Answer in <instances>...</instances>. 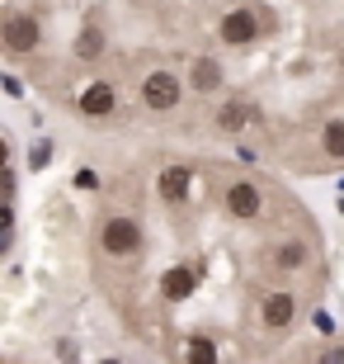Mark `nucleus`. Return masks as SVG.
I'll use <instances>...</instances> for the list:
<instances>
[{"instance_id":"obj_1","label":"nucleus","mask_w":344,"mask_h":364,"mask_svg":"<svg viewBox=\"0 0 344 364\" xmlns=\"http://www.w3.org/2000/svg\"><path fill=\"white\" fill-rule=\"evenodd\" d=\"M99 246H104L109 256H133L137 246H142V228H137L133 218H109L104 232H99Z\"/></svg>"},{"instance_id":"obj_2","label":"nucleus","mask_w":344,"mask_h":364,"mask_svg":"<svg viewBox=\"0 0 344 364\" xmlns=\"http://www.w3.org/2000/svg\"><path fill=\"white\" fill-rule=\"evenodd\" d=\"M0 38H5V48H10V53H33V48H38V38H43V24L33 19V14H5Z\"/></svg>"},{"instance_id":"obj_3","label":"nucleus","mask_w":344,"mask_h":364,"mask_svg":"<svg viewBox=\"0 0 344 364\" xmlns=\"http://www.w3.org/2000/svg\"><path fill=\"white\" fill-rule=\"evenodd\" d=\"M142 105L151 109V114H165V109L179 105V81H174L170 71H151L142 81Z\"/></svg>"},{"instance_id":"obj_4","label":"nucleus","mask_w":344,"mask_h":364,"mask_svg":"<svg viewBox=\"0 0 344 364\" xmlns=\"http://www.w3.org/2000/svg\"><path fill=\"white\" fill-rule=\"evenodd\" d=\"M113 109H118V90L109 81L85 85V95H80V114H85V119H109Z\"/></svg>"},{"instance_id":"obj_5","label":"nucleus","mask_w":344,"mask_h":364,"mask_svg":"<svg viewBox=\"0 0 344 364\" xmlns=\"http://www.w3.org/2000/svg\"><path fill=\"white\" fill-rule=\"evenodd\" d=\"M292 317H297V298L292 294H269L265 303H260V322H265L269 331H283Z\"/></svg>"},{"instance_id":"obj_6","label":"nucleus","mask_w":344,"mask_h":364,"mask_svg":"<svg viewBox=\"0 0 344 364\" xmlns=\"http://www.w3.org/2000/svg\"><path fill=\"white\" fill-rule=\"evenodd\" d=\"M260 208H265V199H260V189H255L250 180H240V185L226 189V213L231 218H260Z\"/></svg>"},{"instance_id":"obj_7","label":"nucleus","mask_w":344,"mask_h":364,"mask_svg":"<svg viewBox=\"0 0 344 364\" xmlns=\"http://www.w3.org/2000/svg\"><path fill=\"white\" fill-rule=\"evenodd\" d=\"M222 38L236 43V48H240V43H255V38H260V19H255L250 10H231L222 19Z\"/></svg>"},{"instance_id":"obj_8","label":"nucleus","mask_w":344,"mask_h":364,"mask_svg":"<svg viewBox=\"0 0 344 364\" xmlns=\"http://www.w3.org/2000/svg\"><path fill=\"white\" fill-rule=\"evenodd\" d=\"M199 289V274L189 270V265H170V270L160 274V294L170 298V303H179V298H189Z\"/></svg>"},{"instance_id":"obj_9","label":"nucleus","mask_w":344,"mask_h":364,"mask_svg":"<svg viewBox=\"0 0 344 364\" xmlns=\"http://www.w3.org/2000/svg\"><path fill=\"white\" fill-rule=\"evenodd\" d=\"M189 189H194V171L189 166H165L160 171V199L165 203H179Z\"/></svg>"},{"instance_id":"obj_10","label":"nucleus","mask_w":344,"mask_h":364,"mask_svg":"<svg viewBox=\"0 0 344 364\" xmlns=\"http://www.w3.org/2000/svg\"><path fill=\"white\" fill-rule=\"evenodd\" d=\"M245 123H250V105H245V100H226V105L217 109V128H222V133H240Z\"/></svg>"},{"instance_id":"obj_11","label":"nucleus","mask_w":344,"mask_h":364,"mask_svg":"<svg viewBox=\"0 0 344 364\" xmlns=\"http://www.w3.org/2000/svg\"><path fill=\"white\" fill-rule=\"evenodd\" d=\"M274 265H278V270H302V265H306V246L302 242H283L274 251Z\"/></svg>"},{"instance_id":"obj_12","label":"nucleus","mask_w":344,"mask_h":364,"mask_svg":"<svg viewBox=\"0 0 344 364\" xmlns=\"http://www.w3.org/2000/svg\"><path fill=\"white\" fill-rule=\"evenodd\" d=\"M184 360H189V364H217V346H212L208 336H194V341L184 346Z\"/></svg>"},{"instance_id":"obj_13","label":"nucleus","mask_w":344,"mask_h":364,"mask_svg":"<svg viewBox=\"0 0 344 364\" xmlns=\"http://www.w3.org/2000/svg\"><path fill=\"white\" fill-rule=\"evenodd\" d=\"M217 81H222L217 62H212V57H199V62H194V85H199V90H217Z\"/></svg>"},{"instance_id":"obj_14","label":"nucleus","mask_w":344,"mask_h":364,"mask_svg":"<svg viewBox=\"0 0 344 364\" xmlns=\"http://www.w3.org/2000/svg\"><path fill=\"white\" fill-rule=\"evenodd\" d=\"M76 53L80 57H99V53H104V38H99V28H85V33H80V43H76Z\"/></svg>"},{"instance_id":"obj_15","label":"nucleus","mask_w":344,"mask_h":364,"mask_svg":"<svg viewBox=\"0 0 344 364\" xmlns=\"http://www.w3.org/2000/svg\"><path fill=\"white\" fill-rule=\"evenodd\" d=\"M326 151H331V156H340V161H344V119H335L331 128H326Z\"/></svg>"},{"instance_id":"obj_16","label":"nucleus","mask_w":344,"mask_h":364,"mask_svg":"<svg viewBox=\"0 0 344 364\" xmlns=\"http://www.w3.org/2000/svg\"><path fill=\"white\" fill-rule=\"evenodd\" d=\"M28 161H33V171H38V166H48V161H52V147H48V142H38V147L28 151Z\"/></svg>"},{"instance_id":"obj_17","label":"nucleus","mask_w":344,"mask_h":364,"mask_svg":"<svg viewBox=\"0 0 344 364\" xmlns=\"http://www.w3.org/2000/svg\"><path fill=\"white\" fill-rule=\"evenodd\" d=\"M316 364H344V346H331V350L321 355V360H316Z\"/></svg>"},{"instance_id":"obj_18","label":"nucleus","mask_w":344,"mask_h":364,"mask_svg":"<svg viewBox=\"0 0 344 364\" xmlns=\"http://www.w3.org/2000/svg\"><path fill=\"white\" fill-rule=\"evenodd\" d=\"M99 364H118V360H99Z\"/></svg>"},{"instance_id":"obj_19","label":"nucleus","mask_w":344,"mask_h":364,"mask_svg":"<svg viewBox=\"0 0 344 364\" xmlns=\"http://www.w3.org/2000/svg\"><path fill=\"white\" fill-rule=\"evenodd\" d=\"M340 67H344V53H340Z\"/></svg>"}]
</instances>
